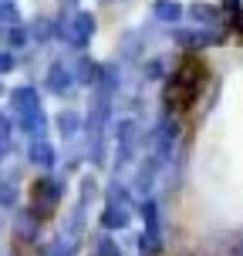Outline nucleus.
<instances>
[{
	"label": "nucleus",
	"instance_id": "f257e3e1",
	"mask_svg": "<svg viewBox=\"0 0 243 256\" xmlns=\"http://www.w3.org/2000/svg\"><path fill=\"white\" fill-rule=\"evenodd\" d=\"M206 81H209V68L199 54H186L179 64H176V71L172 78L166 81V91H162V102L172 115H189L196 102H199V94L206 91Z\"/></svg>",
	"mask_w": 243,
	"mask_h": 256
}]
</instances>
